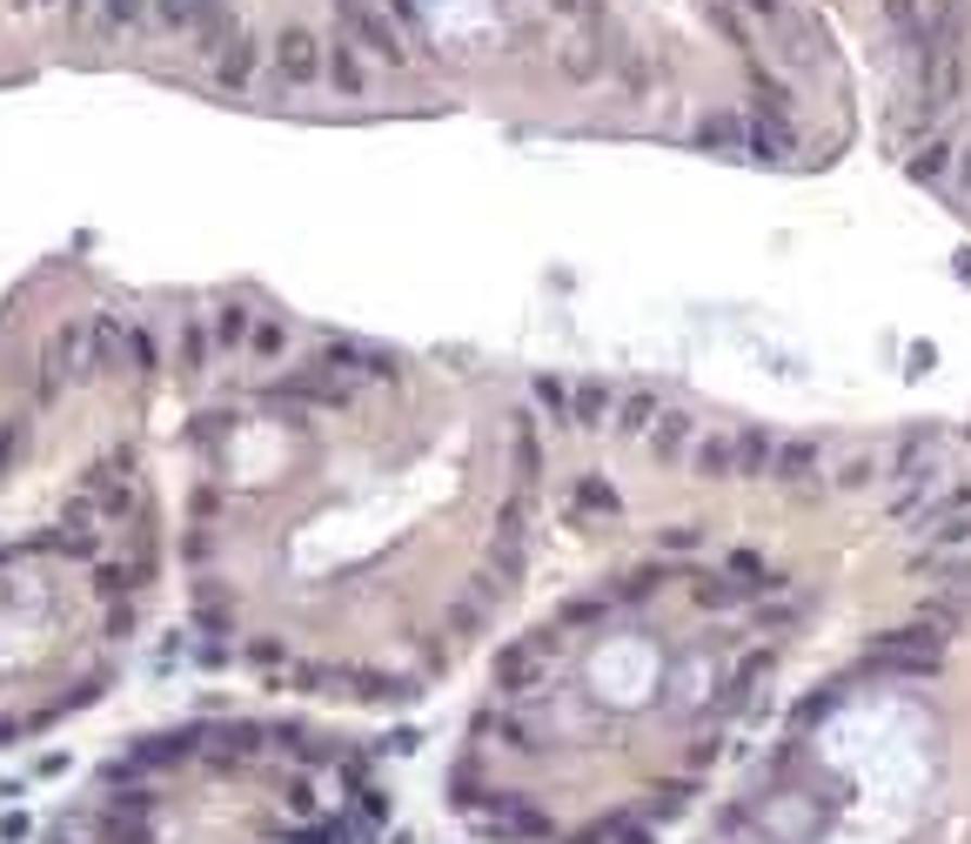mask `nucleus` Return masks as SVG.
I'll return each instance as SVG.
<instances>
[{
	"label": "nucleus",
	"instance_id": "1",
	"mask_svg": "<svg viewBox=\"0 0 971 844\" xmlns=\"http://www.w3.org/2000/svg\"><path fill=\"white\" fill-rule=\"evenodd\" d=\"M342 27L348 34H362V41L375 48V54H403V41H396V27H388L375 8H362V0H342Z\"/></svg>",
	"mask_w": 971,
	"mask_h": 844
},
{
	"label": "nucleus",
	"instance_id": "2",
	"mask_svg": "<svg viewBox=\"0 0 971 844\" xmlns=\"http://www.w3.org/2000/svg\"><path fill=\"white\" fill-rule=\"evenodd\" d=\"M276 67H282V81H316V74H322V48L316 41H308V34H289V41L276 48Z\"/></svg>",
	"mask_w": 971,
	"mask_h": 844
},
{
	"label": "nucleus",
	"instance_id": "3",
	"mask_svg": "<svg viewBox=\"0 0 971 844\" xmlns=\"http://www.w3.org/2000/svg\"><path fill=\"white\" fill-rule=\"evenodd\" d=\"M697 148H711V155H730V148H744V122H737L730 107L704 114V122H697Z\"/></svg>",
	"mask_w": 971,
	"mask_h": 844
},
{
	"label": "nucleus",
	"instance_id": "4",
	"mask_svg": "<svg viewBox=\"0 0 971 844\" xmlns=\"http://www.w3.org/2000/svg\"><path fill=\"white\" fill-rule=\"evenodd\" d=\"M650 422H656V396H630V402H624V430H630V436H643Z\"/></svg>",
	"mask_w": 971,
	"mask_h": 844
},
{
	"label": "nucleus",
	"instance_id": "5",
	"mask_svg": "<svg viewBox=\"0 0 971 844\" xmlns=\"http://www.w3.org/2000/svg\"><path fill=\"white\" fill-rule=\"evenodd\" d=\"M918 14H924V0H884V21H891V27H905V34L918 27Z\"/></svg>",
	"mask_w": 971,
	"mask_h": 844
},
{
	"label": "nucleus",
	"instance_id": "6",
	"mask_svg": "<svg viewBox=\"0 0 971 844\" xmlns=\"http://www.w3.org/2000/svg\"><path fill=\"white\" fill-rule=\"evenodd\" d=\"M603 409H610V389H597V382H590V389H576V415L583 422H597Z\"/></svg>",
	"mask_w": 971,
	"mask_h": 844
},
{
	"label": "nucleus",
	"instance_id": "7",
	"mask_svg": "<svg viewBox=\"0 0 971 844\" xmlns=\"http://www.w3.org/2000/svg\"><path fill=\"white\" fill-rule=\"evenodd\" d=\"M744 8H751V14H764V21H777V14H784L777 0H744Z\"/></svg>",
	"mask_w": 971,
	"mask_h": 844
},
{
	"label": "nucleus",
	"instance_id": "8",
	"mask_svg": "<svg viewBox=\"0 0 971 844\" xmlns=\"http://www.w3.org/2000/svg\"><path fill=\"white\" fill-rule=\"evenodd\" d=\"M550 8H557V14H576V8H583V0H550Z\"/></svg>",
	"mask_w": 971,
	"mask_h": 844
}]
</instances>
